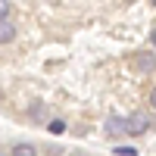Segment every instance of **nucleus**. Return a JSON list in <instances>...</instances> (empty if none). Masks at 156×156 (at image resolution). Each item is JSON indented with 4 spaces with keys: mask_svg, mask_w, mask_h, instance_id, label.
Wrapping results in <instances>:
<instances>
[{
    "mask_svg": "<svg viewBox=\"0 0 156 156\" xmlns=\"http://www.w3.org/2000/svg\"><path fill=\"white\" fill-rule=\"evenodd\" d=\"M47 131H50V134H62V131H66V122H62V119L47 122Z\"/></svg>",
    "mask_w": 156,
    "mask_h": 156,
    "instance_id": "obj_6",
    "label": "nucleus"
},
{
    "mask_svg": "<svg viewBox=\"0 0 156 156\" xmlns=\"http://www.w3.org/2000/svg\"><path fill=\"white\" fill-rule=\"evenodd\" d=\"M150 41H153V47H156V28H153V34H150Z\"/></svg>",
    "mask_w": 156,
    "mask_h": 156,
    "instance_id": "obj_11",
    "label": "nucleus"
},
{
    "mask_svg": "<svg viewBox=\"0 0 156 156\" xmlns=\"http://www.w3.org/2000/svg\"><path fill=\"white\" fill-rule=\"evenodd\" d=\"M150 106L156 109V87H153V94H150Z\"/></svg>",
    "mask_w": 156,
    "mask_h": 156,
    "instance_id": "obj_10",
    "label": "nucleus"
},
{
    "mask_svg": "<svg viewBox=\"0 0 156 156\" xmlns=\"http://www.w3.org/2000/svg\"><path fill=\"white\" fill-rule=\"evenodd\" d=\"M12 37H16V28L9 22H0V44H9Z\"/></svg>",
    "mask_w": 156,
    "mask_h": 156,
    "instance_id": "obj_4",
    "label": "nucleus"
},
{
    "mask_svg": "<svg viewBox=\"0 0 156 156\" xmlns=\"http://www.w3.org/2000/svg\"><path fill=\"white\" fill-rule=\"evenodd\" d=\"M115 156H137L134 147H115Z\"/></svg>",
    "mask_w": 156,
    "mask_h": 156,
    "instance_id": "obj_8",
    "label": "nucleus"
},
{
    "mask_svg": "<svg viewBox=\"0 0 156 156\" xmlns=\"http://www.w3.org/2000/svg\"><path fill=\"white\" fill-rule=\"evenodd\" d=\"M9 156H37V150L31 144H16V147L9 150Z\"/></svg>",
    "mask_w": 156,
    "mask_h": 156,
    "instance_id": "obj_5",
    "label": "nucleus"
},
{
    "mask_svg": "<svg viewBox=\"0 0 156 156\" xmlns=\"http://www.w3.org/2000/svg\"><path fill=\"white\" fill-rule=\"evenodd\" d=\"M150 128H153V119H150V115L147 112H131V115H128V134H144V131H150Z\"/></svg>",
    "mask_w": 156,
    "mask_h": 156,
    "instance_id": "obj_1",
    "label": "nucleus"
},
{
    "mask_svg": "<svg viewBox=\"0 0 156 156\" xmlns=\"http://www.w3.org/2000/svg\"><path fill=\"white\" fill-rule=\"evenodd\" d=\"M131 69L134 72H153L156 69V53H137L131 59Z\"/></svg>",
    "mask_w": 156,
    "mask_h": 156,
    "instance_id": "obj_3",
    "label": "nucleus"
},
{
    "mask_svg": "<svg viewBox=\"0 0 156 156\" xmlns=\"http://www.w3.org/2000/svg\"><path fill=\"white\" fill-rule=\"evenodd\" d=\"M31 119H34V122H44V119H47V109L41 106V103H37V106L31 109Z\"/></svg>",
    "mask_w": 156,
    "mask_h": 156,
    "instance_id": "obj_7",
    "label": "nucleus"
},
{
    "mask_svg": "<svg viewBox=\"0 0 156 156\" xmlns=\"http://www.w3.org/2000/svg\"><path fill=\"white\" fill-rule=\"evenodd\" d=\"M6 16H9V3L0 0V22H6Z\"/></svg>",
    "mask_w": 156,
    "mask_h": 156,
    "instance_id": "obj_9",
    "label": "nucleus"
},
{
    "mask_svg": "<svg viewBox=\"0 0 156 156\" xmlns=\"http://www.w3.org/2000/svg\"><path fill=\"white\" fill-rule=\"evenodd\" d=\"M0 156H6V153H3V150H0Z\"/></svg>",
    "mask_w": 156,
    "mask_h": 156,
    "instance_id": "obj_12",
    "label": "nucleus"
},
{
    "mask_svg": "<svg viewBox=\"0 0 156 156\" xmlns=\"http://www.w3.org/2000/svg\"><path fill=\"white\" fill-rule=\"evenodd\" d=\"M122 134H128V119L109 115V119H106V137H122Z\"/></svg>",
    "mask_w": 156,
    "mask_h": 156,
    "instance_id": "obj_2",
    "label": "nucleus"
}]
</instances>
